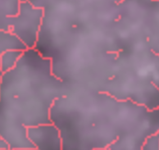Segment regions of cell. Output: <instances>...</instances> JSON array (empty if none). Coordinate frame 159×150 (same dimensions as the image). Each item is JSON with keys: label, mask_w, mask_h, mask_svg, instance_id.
Masks as SVG:
<instances>
[{"label": "cell", "mask_w": 159, "mask_h": 150, "mask_svg": "<svg viewBox=\"0 0 159 150\" xmlns=\"http://www.w3.org/2000/svg\"><path fill=\"white\" fill-rule=\"evenodd\" d=\"M70 88L54 77L51 62L26 51L0 81V135L10 150L33 147L26 129L52 123L51 110Z\"/></svg>", "instance_id": "1"}, {"label": "cell", "mask_w": 159, "mask_h": 150, "mask_svg": "<svg viewBox=\"0 0 159 150\" xmlns=\"http://www.w3.org/2000/svg\"><path fill=\"white\" fill-rule=\"evenodd\" d=\"M138 109V104L120 101L105 92L70 90L53 103L51 120L61 132L62 150H93L108 148L126 134Z\"/></svg>", "instance_id": "2"}, {"label": "cell", "mask_w": 159, "mask_h": 150, "mask_svg": "<svg viewBox=\"0 0 159 150\" xmlns=\"http://www.w3.org/2000/svg\"><path fill=\"white\" fill-rule=\"evenodd\" d=\"M26 136L37 150H62L61 132L53 123L28 127Z\"/></svg>", "instance_id": "3"}, {"label": "cell", "mask_w": 159, "mask_h": 150, "mask_svg": "<svg viewBox=\"0 0 159 150\" xmlns=\"http://www.w3.org/2000/svg\"><path fill=\"white\" fill-rule=\"evenodd\" d=\"M21 52H7L1 57V61H0V70L2 74L8 72L14 68L16 64L22 57Z\"/></svg>", "instance_id": "4"}, {"label": "cell", "mask_w": 159, "mask_h": 150, "mask_svg": "<svg viewBox=\"0 0 159 150\" xmlns=\"http://www.w3.org/2000/svg\"><path fill=\"white\" fill-rule=\"evenodd\" d=\"M142 150H159V132L146 139Z\"/></svg>", "instance_id": "5"}, {"label": "cell", "mask_w": 159, "mask_h": 150, "mask_svg": "<svg viewBox=\"0 0 159 150\" xmlns=\"http://www.w3.org/2000/svg\"><path fill=\"white\" fill-rule=\"evenodd\" d=\"M0 149H9L8 144L6 143V141L2 138L1 135H0Z\"/></svg>", "instance_id": "6"}, {"label": "cell", "mask_w": 159, "mask_h": 150, "mask_svg": "<svg viewBox=\"0 0 159 150\" xmlns=\"http://www.w3.org/2000/svg\"><path fill=\"white\" fill-rule=\"evenodd\" d=\"M13 150H37L35 147H24V148H15Z\"/></svg>", "instance_id": "7"}, {"label": "cell", "mask_w": 159, "mask_h": 150, "mask_svg": "<svg viewBox=\"0 0 159 150\" xmlns=\"http://www.w3.org/2000/svg\"><path fill=\"white\" fill-rule=\"evenodd\" d=\"M93 150H109L108 148H96V149H93Z\"/></svg>", "instance_id": "8"}, {"label": "cell", "mask_w": 159, "mask_h": 150, "mask_svg": "<svg viewBox=\"0 0 159 150\" xmlns=\"http://www.w3.org/2000/svg\"><path fill=\"white\" fill-rule=\"evenodd\" d=\"M0 150H10V149H0Z\"/></svg>", "instance_id": "9"}]
</instances>
